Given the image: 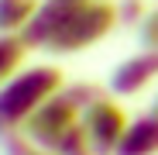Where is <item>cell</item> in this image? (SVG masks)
Segmentation results:
<instances>
[{"label":"cell","mask_w":158,"mask_h":155,"mask_svg":"<svg viewBox=\"0 0 158 155\" xmlns=\"http://www.w3.org/2000/svg\"><path fill=\"white\" fill-rule=\"evenodd\" d=\"M79 121H83L79 107L65 93H59L24 124V138L31 145H38V148H45V152H59V145L69 138L72 127H79Z\"/></svg>","instance_id":"3"},{"label":"cell","mask_w":158,"mask_h":155,"mask_svg":"<svg viewBox=\"0 0 158 155\" xmlns=\"http://www.w3.org/2000/svg\"><path fill=\"white\" fill-rule=\"evenodd\" d=\"M62 93L79 107V114H86L93 103H100V100H107V97H110L107 86H100V83H93V80H72V83H65Z\"/></svg>","instance_id":"10"},{"label":"cell","mask_w":158,"mask_h":155,"mask_svg":"<svg viewBox=\"0 0 158 155\" xmlns=\"http://www.w3.org/2000/svg\"><path fill=\"white\" fill-rule=\"evenodd\" d=\"M55 155H96V152H93V145H89V138H86V131H83V124L69 131V138L59 145V152H55Z\"/></svg>","instance_id":"11"},{"label":"cell","mask_w":158,"mask_h":155,"mask_svg":"<svg viewBox=\"0 0 158 155\" xmlns=\"http://www.w3.org/2000/svg\"><path fill=\"white\" fill-rule=\"evenodd\" d=\"M7 145V155H55V152H45V148H38V145H31L28 138H10V141H4Z\"/></svg>","instance_id":"13"},{"label":"cell","mask_w":158,"mask_h":155,"mask_svg":"<svg viewBox=\"0 0 158 155\" xmlns=\"http://www.w3.org/2000/svg\"><path fill=\"white\" fill-rule=\"evenodd\" d=\"M28 45L21 35H0V86H7L17 72H24V59H28Z\"/></svg>","instance_id":"9"},{"label":"cell","mask_w":158,"mask_h":155,"mask_svg":"<svg viewBox=\"0 0 158 155\" xmlns=\"http://www.w3.org/2000/svg\"><path fill=\"white\" fill-rule=\"evenodd\" d=\"M65 90V72L59 66H31L0 86V141L24 135L28 124L52 97Z\"/></svg>","instance_id":"1"},{"label":"cell","mask_w":158,"mask_h":155,"mask_svg":"<svg viewBox=\"0 0 158 155\" xmlns=\"http://www.w3.org/2000/svg\"><path fill=\"white\" fill-rule=\"evenodd\" d=\"M151 83H158V52H134V55H127L124 62L114 66L110 80H107V93L114 100H131L144 93Z\"/></svg>","instance_id":"5"},{"label":"cell","mask_w":158,"mask_h":155,"mask_svg":"<svg viewBox=\"0 0 158 155\" xmlns=\"http://www.w3.org/2000/svg\"><path fill=\"white\" fill-rule=\"evenodd\" d=\"M83 0H41L38 14L31 17V24L24 28V45L28 48H38V52H48V45L62 35V28L69 24V17L76 14V7Z\"/></svg>","instance_id":"6"},{"label":"cell","mask_w":158,"mask_h":155,"mask_svg":"<svg viewBox=\"0 0 158 155\" xmlns=\"http://www.w3.org/2000/svg\"><path fill=\"white\" fill-rule=\"evenodd\" d=\"M41 0H0V35H24Z\"/></svg>","instance_id":"8"},{"label":"cell","mask_w":158,"mask_h":155,"mask_svg":"<svg viewBox=\"0 0 158 155\" xmlns=\"http://www.w3.org/2000/svg\"><path fill=\"white\" fill-rule=\"evenodd\" d=\"M117 155H158V114L144 110L141 117L131 121Z\"/></svg>","instance_id":"7"},{"label":"cell","mask_w":158,"mask_h":155,"mask_svg":"<svg viewBox=\"0 0 158 155\" xmlns=\"http://www.w3.org/2000/svg\"><path fill=\"white\" fill-rule=\"evenodd\" d=\"M117 24H120V17H117L114 0H83L76 7V14L69 17V24L62 28V35L48 45V55H76V52H86L89 45L103 41Z\"/></svg>","instance_id":"2"},{"label":"cell","mask_w":158,"mask_h":155,"mask_svg":"<svg viewBox=\"0 0 158 155\" xmlns=\"http://www.w3.org/2000/svg\"><path fill=\"white\" fill-rule=\"evenodd\" d=\"M151 114H158V93H155V100H151Z\"/></svg>","instance_id":"14"},{"label":"cell","mask_w":158,"mask_h":155,"mask_svg":"<svg viewBox=\"0 0 158 155\" xmlns=\"http://www.w3.org/2000/svg\"><path fill=\"white\" fill-rule=\"evenodd\" d=\"M148 0H120L117 4V17L120 24H134V28H141V21L148 17Z\"/></svg>","instance_id":"12"},{"label":"cell","mask_w":158,"mask_h":155,"mask_svg":"<svg viewBox=\"0 0 158 155\" xmlns=\"http://www.w3.org/2000/svg\"><path fill=\"white\" fill-rule=\"evenodd\" d=\"M79 124H83V131H86V138H89L96 155H117L127 127H131V117H127V110L114 97H107V100L93 103V107L83 114Z\"/></svg>","instance_id":"4"}]
</instances>
